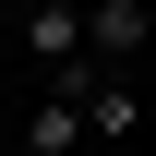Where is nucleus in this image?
I'll return each instance as SVG.
<instances>
[{
	"mask_svg": "<svg viewBox=\"0 0 156 156\" xmlns=\"http://www.w3.org/2000/svg\"><path fill=\"white\" fill-rule=\"evenodd\" d=\"M72 144H84V108L72 96H48L36 120H24V156H72Z\"/></svg>",
	"mask_w": 156,
	"mask_h": 156,
	"instance_id": "obj_3",
	"label": "nucleus"
},
{
	"mask_svg": "<svg viewBox=\"0 0 156 156\" xmlns=\"http://www.w3.org/2000/svg\"><path fill=\"white\" fill-rule=\"evenodd\" d=\"M72 12H96V0H72Z\"/></svg>",
	"mask_w": 156,
	"mask_h": 156,
	"instance_id": "obj_5",
	"label": "nucleus"
},
{
	"mask_svg": "<svg viewBox=\"0 0 156 156\" xmlns=\"http://www.w3.org/2000/svg\"><path fill=\"white\" fill-rule=\"evenodd\" d=\"M24 48H36V72H72L84 60V12L72 0H36V12H24Z\"/></svg>",
	"mask_w": 156,
	"mask_h": 156,
	"instance_id": "obj_2",
	"label": "nucleus"
},
{
	"mask_svg": "<svg viewBox=\"0 0 156 156\" xmlns=\"http://www.w3.org/2000/svg\"><path fill=\"white\" fill-rule=\"evenodd\" d=\"M132 120H144V96H132L120 72H108V84H84V132H132Z\"/></svg>",
	"mask_w": 156,
	"mask_h": 156,
	"instance_id": "obj_4",
	"label": "nucleus"
},
{
	"mask_svg": "<svg viewBox=\"0 0 156 156\" xmlns=\"http://www.w3.org/2000/svg\"><path fill=\"white\" fill-rule=\"evenodd\" d=\"M84 48L96 60H144L156 48V0H96V12H84Z\"/></svg>",
	"mask_w": 156,
	"mask_h": 156,
	"instance_id": "obj_1",
	"label": "nucleus"
}]
</instances>
